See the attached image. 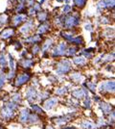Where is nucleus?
Instances as JSON below:
<instances>
[{"label":"nucleus","instance_id":"f704fd0d","mask_svg":"<svg viewBox=\"0 0 115 129\" xmlns=\"http://www.w3.org/2000/svg\"><path fill=\"white\" fill-rule=\"evenodd\" d=\"M87 88H89L93 93H94V92H95V90H96L95 85H94V84H92V83H87Z\"/></svg>","mask_w":115,"mask_h":129},{"label":"nucleus","instance_id":"423d86ee","mask_svg":"<svg viewBox=\"0 0 115 129\" xmlns=\"http://www.w3.org/2000/svg\"><path fill=\"white\" fill-rule=\"evenodd\" d=\"M29 79H30V74H22V75H19V76L16 78V86H21V85L25 84Z\"/></svg>","mask_w":115,"mask_h":129},{"label":"nucleus","instance_id":"2f4dec72","mask_svg":"<svg viewBox=\"0 0 115 129\" xmlns=\"http://www.w3.org/2000/svg\"><path fill=\"white\" fill-rule=\"evenodd\" d=\"M33 110H34L36 113H37V114H42V113H43L42 109H41V108H39V107H38V106H37V105H33Z\"/></svg>","mask_w":115,"mask_h":129},{"label":"nucleus","instance_id":"7c9ffc66","mask_svg":"<svg viewBox=\"0 0 115 129\" xmlns=\"http://www.w3.org/2000/svg\"><path fill=\"white\" fill-rule=\"evenodd\" d=\"M6 21H7V16H5V15H1V16H0V26L3 25Z\"/></svg>","mask_w":115,"mask_h":129},{"label":"nucleus","instance_id":"a18cd8bd","mask_svg":"<svg viewBox=\"0 0 115 129\" xmlns=\"http://www.w3.org/2000/svg\"><path fill=\"white\" fill-rule=\"evenodd\" d=\"M35 9H36V10H39V9H40V6H39L38 4H37V5H35Z\"/></svg>","mask_w":115,"mask_h":129},{"label":"nucleus","instance_id":"4be33fe9","mask_svg":"<svg viewBox=\"0 0 115 129\" xmlns=\"http://www.w3.org/2000/svg\"><path fill=\"white\" fill-rule=\"evenodd\" d=\"M46 18H47V13L45 12H42V13H38V19L40 21H44V20H46Z\"/></svg>","mask_w":115,"mask_h":129},{"label":"nucleus","instance_id":"c85d7f7f","mask_svg":"<svg viewBox=\"0 0 115 129\" xmlns=\"http://www.w3.org/2000/svg\"><path fill=\"white\" fill-rule=\"evenodd\" d=\"M67 92V89L65 88V87H62V88H60V89H58L57 90V94H63V93H65Z\"/></svg>","mask_w":115,"mask_h":129},{"label":"nucleus","instance_id":"20e7f679","mask_svg":"<svg viewBox=\"0 0 115 129\" xmlns=\"http://www.w3.org/2000/svg\"><path fill=\"white\" fill-rule=\"evenodd\" d=\"M65 50H66V44H61L60 45H58L54 51H53V56L57 57V56H62L65 54Z\"/></svg>","mask_w":115,"mask_h":129},{"label":"nucleus","instance_id":"39448f33","mask_svg":"<svg viewBox=\"0 0 115 129\" xmlns=\"http://www.w3.org/2000/svg\"><path fill=\"white\" fill-rule=\"evenodd\" d=\"M26 97L28 98L29 101H33V100H35L37 98V91L30 87L28 90H27V93H26Z\"/></svg>","mask_w":115,"mask_h":129},{"label":"nucleus","instance_id":"412c9836","mask_svg":"<svg viewBox=\"0 0 115 129\" xmlns=\"http://www.w3.org/2000/svg\"><path fill=\"white\" fill-rule=\"evenodd\" d=\"M71 78L73 79V80H75V81H81L82 79V76L81 75V73L76 72V73H73V74L71 75Z\"/></svg>","mask_w":115,"mask_h":129},{"label":"nucleus","instance_id":"f03ea898","mask_svg":"<svg viewBox=\"0 0 115 129\" xmlns=\"http://www.w3.org/2000/svg\"><path fill=\"white\" fill-rule=\"evenodd\" d=\"M80 22V18L79 17H68L64 19V26L66 28H71L73 26L78 25Z\"/></svg>","mask_w":115,"mask_h":129},{"label":"nucleus","instance_id":"5701e85b","mask_svg":"<svg viewBox=\"0 0 115 129\" xmlns=\"http://www.w3.org/2000/svg\"><path fill=\"white\" fill-rule=\"evenodd\" d=\"M6 108H8V109L11 110V111H13V110L17 109V105L14 104V103H12V102H9V103L6 105Z\"/></svg>","mask_w":115,"mask_h":129},{"label":"nucleus","instance_id":"a878e982","mask_svg":"<svg viewBox=\"0 0 115 129\" xmlns=\"http://www.w3.org/2000/svg\"><path fill=\"white\" fill-rule=\"evenodd\" d=\"M21 64H22V66H23L24 67H31V66L33 65V62H32L31 60H25V61H23Z\"/></svg>","mask_w":115,"mask_h":129},{"label":"nucleus","instance_id":"9d476101","mask_svg":"<svg viewBox=\"0 0 115 129\" xmlns=\"http://www.w3.org/2000/svg\"><path fill=\"white\" fill-rule=\"evenodd\" d=\"M25 19H26V17H25V16H23V15H19V16L14 17V18H13V19H12V21H13V24H14V25H18L20 22L24 21Z\"/></svg>","mask_w":115,"mask_h":129},{"label":"nucleus","instance_id":"a211bd4d","mask_svg":"<svg viewBox=\"0 0 115 129\" xmlns=\"http://www.w3.org/2000/svg\"><path fill=\"white\" fill-rule=\"evenodd\" d=\"M69 120H70V117H62V118H60V119H57V120H56V123L62 124V123L67 122Z\"/></svg>","mask_w":115,"mask_h":129},{"label":"nucleus","instance_id":"f3484780","mask_svg":"<svg viewBox=\"0 0 115 129\" xmlns=\"http://www.w3.org/2000/svg\"><path fill=\"white\" fill-rule=\"evenodd\" d=\"M73 61L76 65H84L85 64V59L83 57H77V58H75Z\"/></svg>","mask_w":115,"mask_h":129},{"label":"nucleus","instance_id":"09e8293b","mask_svg":"<svg viewBox=\"0 0 115 129\" xmlns=\"http://www.w3.org/2000/svg\"><path fill=\"white\" fill-rule=\"evenodd\" d=\"M18 1H19V2H20V3L22 4V3H23V1H24V0H18Z\"/></svg>","mask_w":115,"mask_h":129},{"label":"nucleus","instance_id":"f257e3e1","mask_svg":"<svg viewBox=\"0 0 115 129\" xmlns=\"http://www.w3.org/2000/svg\"><path fill=\"white\" fill-rule=\"evenodd\" d=\"M70 62L67 60L62 61L61 63L58 64V68H57V72L59 74H63L66 73L70 70Z\"/></svg>","mask_w":115,"mask_h":129},{"label":"nucleus","instance_id":"aec40b11","mask_svg":"<svg viewBox=\"0 0 115 129\" xmlns=\"http://www.w3.org/2000/svg\"><path fill=\"white\" fill-rule=\"evenodd\" d=\"M47 30H48V24H44V25H41L38 28V31L37 32L39 34H43V33H45Z\"/></svg>","mask_w":115,"mask_h":129},{"label":"nucleus","instance_id":"49530a36","mask_svg":"<svg viewBox=\"0 0 115 129\" xmlns=\"http://www.w3.org/2000/svg\"><path fill=\"white\" fill-rule=\"evenodd\" d=\"M62 129H74L73 127H64V128H62Z\"/></svg>","mask_w":115,"mask_h":129},{"label":"nucleus","instance_id":"dca6fc26","mask_svg":"<svg viewBox=\"0 0 115 129\" xmlns=\"http://www.w3.org/2000/svg\"><path fill=\"white\" fill-rule=\"evenodd\" d=\"M29 122L30 123H37L39 121L37 115H29Z\"/></svg>","mask_w":115,"mask_h":129},{"label":"nucleus","instance_id":"de8ad7c7","mask_svg":"<svg viewBox=\"0 0 115 129\" xmlns=\"http://www.w3.org/2000/svg\"><path fill=\"white\" fill-rule=\"evenodd\" d=\"M47 129H54V128H53V127H51V126H48V127H47Z\"/></svg>","mask_w":115,"mask_h":129},{"label":"nucleus","instance_id":"6e6552de","mask_svg":"<svg viewBox=\"0 0 115 129\" xmlns=\"http://www.w3.org/2000/svg\"><path fill=\"white\" fill-rule=\"evenodd\" d=\"M33 27V21L32 20H30V21H28L24 26H22L21 28H20V32L21 33H27V32H29L31 30V28Z\"/></svg>","mask_w":115,"mask_h":129},{"label":"nucleus","instance_id":"4c0bfd02","mask_svg":"<svg viewBox=\"0 0 115 129\" xmlns=\"http://www.w3.org/2000/svg\"><path fill=\"white\" fill-rule=\"evenodd\" d=\"M70 10H71V7H70L69 5H66V6H64V7H63V10H62V12L66 13L70 12Z\"/></svg>","mask_w":115,"mask_h":129},{"label":"nucleus","instance_id":"1a4fd4ad","mask_svg":"<svg viewBox=\"0 0 115 129\" xmlns=\"http://www.w3.org/2000/svg\"><path fill=\"white\" fill-rule=\"evenodd\" d=\"M28 118H29V112H28V110H26V109L22 110V111H21V113H20V117H19L20 121L24 123V122H26V121H27Z\"/></svg>","mask_w":115,"mask_h":129},{"label":"nucleus","instance_id":"2eb2a0df","mask_svg":"<svg viewBox=\"0 0 115 129\" xmlns=\"http://www.w3.org/2000/svg\"><path fill=\"white\" fill-rule=\"evenodd\" d=\"M82 127L84 129H93V128H95V125L90 121H84V122H82Z\"/></svg>","mask_w":115,"mask_h":129},{"label":"nucleus","instance_id":"72a5a7b5","mask_svg":"<svg viewBox=\"0 0 115 129\" xmlns=\"http://www.w3.org/2000/svg\"><path fill=\"white\" fill-rule=\"evenodd\" d=\"M83 105H84L85 108H89V107H90V99H89V96L86 97V99H85V101H84Z\"/></svg>","mask_w":115,"mask_h":129},{"label":"nucleus","instance_id":"bb28decb","mask_svg":"<svg viewBox=\"0 0 115 129\" xmlns=\"http://www.w3.org/2000/svg\"><path fill=\"white\" fill-rule=\"evenodd\" d=\"M74 1H75V4L78 7H83L85 2H86V0H74Z\"/></svg>","mask_w":115,"mask_h":129},{"label":"nucleus","instance_id":"37998d69","mask_svg":"<svg viewBox=\"0 0 115 129\" xmlns=\"http://www.w3.org/2000/svg\"><path fill=\"white\" fill-rule=\"evenodd\" d=\"M35 9H30V11H29V13H30V15H34L35 13Z\"/></svg>","mask_w":115,"mask_h":129},{"label":"nucleus","instance_id":"4468645a","mask_svg":"<svg viewBox=\"0 0 115 129\" xmlns=\"http://www.w3.org/2000/svg\"><path fill=\"white\" fill-rule=\"evenodd\" d=\"M12 34H13V30L12 29H6V30H4L1 33V37L3 39H7V38H10Z\"/></svg>","mask_w":115,"mask_h":129},{"label":"nucleus","instance_id":"9b49d317","mask_svg":"<svg viewBox=\"0 0 115 129\" xmlns=\"http://www.w3.org/2000/svg\"><path fill=\"white\" fill-rule=\"evenodd\" d=\"M12 116H13L12 111L9 110V109L6 108V107L3 109V111H2V117H3V118H5V119H10V118H12Z\"/></svg>","mask_w":115,"mask_h":129},{"label":"nucleus","instance_id":"473e14b6","mask_svg":"<svg viewBox=\"0 0 115 129\" xmlns=\"http://www.w3.org/2000/svg\"><path fill=\"white\" fill-rule=\"evenodd\" d=\"M76 51H77V48H76V47H70V48L68 49V55H70V56L74 55V54L76 53Z\"/></svg>","mask_w":115,"mask_h":129},{"label":"nucleus","instance_id":"ddd939ff","mask_svg":"<svg viewBox=\"0 0 115 129\" xmlns=\"http://www.w3.org/2000/svg\"><path fill=\"white\" fill-rule=\"evenodd\" d=\"M72 94H73V96H75L76 98H82L83 96H84V91L83 90H76V91H74L73 92V93H72Z\"/></svg>","mask_w":115,"mask_h":129},{"label":"nucleus","instance_id":"7ed1b4c3","mask_svg":"<svg viewBox=\"0 0 115 129\" xmlns=\"http://www.w3.org/2000/svg\"><path fill=\"white\" fill-rule=\"evenodd\" d=\"M100 92L106 93V92H114V81H107L100 86Z\"/></svg>","mask_w":115,"mask_h":129},{"label":"nucleus","instance_id":"0eeeda50","mask_svg":"<svg viewBox=\"0 0 115 129\" xmlns=\"http://www.w3.org/2000/svg\"><path fill=\"white\" fill-rule=\"evenodd\" d=\"M57 103H58V99H57V98H51V99H48V100H46L45 103H44V108H45V109H47V110H49V109L53 108Z\"/></svg>","mask_w":115,"mask_h":129},{"label":"nucleus","instance_id":"f8f14e48","mask_svg":"<svg viewBox=\"0 0 115 129\" xmlns=\"http://www.w3.org/2000/svg\"><path fill=\"white\" fill-rule=\"evenodd\" d=\"M100 106H101V108H102V110L104 111L105 114H107V113H109V112L111 111V105H109V104H107V103L101 102V103H100Z\"/></svg>","mask_w":115,"mask_h":129},{"label":"nucleus","instance_id":"8fccbe9b","mask_svg":"<svg viewBox=\"0 0 115 129\" xmlns=\"http://www.w3.org/2000/svg\"><path fill=\"white\" fill-rule=\"evenodd\" d=\"M44 1H45V0H41V1H40V3H43Z\"/></svg>","mask_w":115,"mask_h":129},{"label":"nucleus","instance_id":"393cba45","mask_svg":"<svg viewBox=\"0 0 115 129\" xmlns=\"http://www.w3.org/2000/svg\"><path fill=\"white\" fill-rule=\"evenodd\" d=\"M105 1V5H106V7H107V8H113V6H114V0H104Z\"/></svg>","mask_w":115,"mask_h":129},{"label":"nucleus","instance_id":"c03bdc74","mask_svg":"<svg viewBox=\"0 0 115 129\" xmlns=\"http://www.w3.org/2000/svg\"><path fill=\"white\" fill-rule=\"evenodd\" d=\"M16 49H18V48H20V47H21V44H18V42H16Z\"/></svg>","mask_w":115,"mask_h":129},{"label":"nucleus","instance_id":"ea45409f","mask_svg":"<svg viewBox=\"0 0 115 129\" xmlns=\"http://www.w3.org/2000/svg\"><path fill=\"white\" fill-rule=\"evenodd\" d=\"M84 28L86 30H88V31H91L92 30V26H91V24H85V26H84Z\"/></svg>","mask_w":115,"mask_h":129},{"label":"nucleus","instance_id":"603ef678","mask_svg":"<svg viewBox=\"0 0 115 129\" xmlns=\"http://www.w3.org/2000/svg\"><path fill=\"white\" fill-rule=\"evenodd\" d=\"M0 129H4V128H3L2 126H0Z\"/></svg>","mask_w":115,"mask_h":129},{"label":"nucleus","instance_id":"3c124183","mask_svg":"<svg viewBox=\"0 0 115 129\" xmlns=\"http://www.w3.org/2000/svg\"><path fill=\"white\" fill-rule=\"evenodd\" d=\"M57 1H59V2H62V0H57Z\"/></svg>","mask_w":115,"mask_h":129},{"label":"nucleus","instance_id":"c756f323","mask_svg":"<svg viewBox=\"0 0 115 129\" xmlns=\"http://www.w3.org/2000/svg\"><path fill=\"white\" fill-rule=\"evenodd\" d=\"M0 65H1V67H5L7 65V61H6L5 57L3 55L0 56Z\"/></svg>","mask_w":115,"mask_h":129},{"label":"nucleus","instance_id":"b1692460","mask_svg":"<svg viewBox=\"0 0 115 129\" xmlns=\"http://www.w3.org/2000/svg\"><path fill=\"white\" fill-rule=\"evenodd\" d=\"M52 42H53V40H46V42L44 44V45H43V47H42V50H43V51L47 50V49L50 47V45L52 44Z\"/></svg>","mask_w":115,"mask_h":129},{"label":"nucleus","instance_id":"e433bc0d","mask_svg":"<svg viewBox=\"0 0 115 129\" xmlns=\"http://www.w3.org/2000/svg\"><path fill=\"white\" fill-rule=\"evenodd\" d=\"M12 100L13 101H20V95L18 94V93H16V94H14L13 96H12Z\"/></svg>","mask_w":115,"mask_h":129},{"label":"nucleus","instance_id":"58836bf2","mask_svg":"<svg viewBox=\"0 0 115 129\" xmlns=\"http://www.w3.org/2000/svg\"><path fill=\"white\" fill-rule=\"evenodd\" d=\"M5 79H6V77L4 76V75H2L1 77H0V88L3 86V84H4V82H5Z\"/></svg>","mask_w":115,"mask_h":129},{"label":"nucleus","instance_id":"cd10ccee","mask_svg":"<svg viewBox=\"0 0 115 129\" xmlns=\"http://www.w3.org/2000/svg\"><path fill=\"white\" fill-rule=\"evenodd\" d=\"M71 42H74V44H80L82 42V37H77V38H73Z\"/></svg>","mask_w":115,"mask_h":129},{"label":"nucleus","instance_id":"79ce46f5","mask_svg":"<svg viewBox=\"0 0 115 129\" xmlns=\"http://www.w3.org/2000/svg\"><path fill=\"white\" fill-rule=\"evenodd\" d=\"M27 1H28V5L31 6V5L34 4V1H35V0H27Z\"/></svg>","mask_w":115,"mask_h":129},{"label":"nucleus","instance_id":"a19ab883","mask_svg":"<svg viewBox=\"0 0 115 129\" xmlns=\"http://www.w3.org/2000/svg\"><path fill=\"white\" fill-rule=\"evenodd\" d=\"M37 51H38V46L36 45V46L33 48V52H34V53H37Z\"/></svg>","mask_w":115,"mask_h":129},{"label":"nucleus","instance_id":"6ab92c4d","mask_svg":"<svg viewBox=\"0 0 115 129\" xmlns=\"http://www.w3.org/2000/svg\"><path fill=\"white\" fill-rule=\"evenodd\" d=\"M40 40V37L39 36H34V37H32V38H29V39H27L26 40V41H28V42H37V41H39Z\"/></svg>","mask_w":115,"mask_h":129},{"label":"nucleus","instance_id":"c9c22d12","mask_svg":"<svg viewBox=\"0 0 115 129\" xmlns=\"http://www.w3.org/2000/svg\"><path fill=\"white\" fill-rule=\"evenodd\" d=\"M9 58H10V67L12 68V70H13V67H14V64H13V59L11 55H9Z\"/></svg>","mask_w":115,"mask_h":129}]
</instances>
